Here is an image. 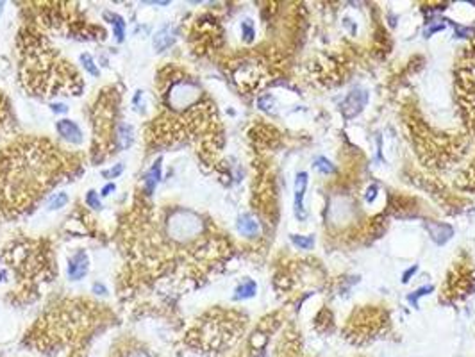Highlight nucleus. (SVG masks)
<instances>
[{"label":"nucleus","mask_w":475,"mask_h":357,"mask_svg":"<svg viewBox=\"0 0 475 357\" xmlns=\"http://www.w3.org/2000/svg\"><path fill=\"white\" fill-rule=\"evenodd\" d=\"M68 195H66L65 191H59V193H54L50 197V200H48V209L50 211H57V209H63V207L68 204Z\"/></svg>","instance_id":"obj_14"},{"label":"nucleus","mask_w":475,"mask_h":357,"mask_svg":"<svg viewBox=\"0 0 475 357\" xmlns=\"http://www.w3.org/2000/svg\"><path fill=\"white\" fill-rule=\"evenodd\" d=\"M257 293V284L252 279L243 281L241 284H238V287L234 289V300H247Z\"/></svg>","instance_id":"obj_11"},{"label":"nucleus","mask_w":475,"mask_h":357,"mask_svg":"<svg viewBox=\"0 0 475 357\" xmlns=\"http://www.w3.org/2000/svg\"><path fill=\"white\" fill-rule=\"evenodd\" d=\"M115 189H117V184H115V182H107L106 186L102 188V191H100V195H102V197H109V195H111V193L115 191Z\"/></svg>","instance_id":"obj_25"},{"label":"nucleus","mask_w":475,"mask_h":357,"mask_svg":"<svg viewBox=\"0 0 475 357\" xmlns=\"http://www.w3.org/2000/svg\"><path fill=\"white\" fill-rule=\"evenodd\" d=\"M416 272H418V264H413L411 268H407V270L402 273V284H407V282L411 281V277H413Z\"/></svg>","instance_id":"obj_23"},{"label":"nucleus","mask_w":475,"mask_h":357,"mask_svg":"<svg viewBox=\"0 0 475 357\" xmlns=\"http://www.w3.org/2000/svg\"><path fill=\"white\" fill-rule=\"evenodd\" d=\"M117 140H118V148H120V150L129 148V146L132 145V141H134V129H132V125L121 123L117 132Z\"/></svg>","instance_id":"obj_12"},{"label":"nucleus","mask_w":475,"mask_h":357,"mask_svg":"<svg viewBox=\"0 0 475 357\" xmlns=\"http://www.w3.org/2000/svg\"><path fill=\"white\" fill-rule=\"evenodd\" d=\"M93 293H97V295H107V289L104 284H100V282H95L93 284Z\"/></svg>","instance_id":"obj_27"},{"label":"nucleus","mask_w":475,"mask_h":357,"mask_svg":"<svg viewBox=\"0 0 475 357\" xmlns=\"http://www.w3.org/2000/svg\"><path fill=\"white\" fill-rule=\"evenodd\" d=\"M308 191V174L298 172L295 177V216L302 221L306 220V209H304V197Z\"/></svg>","instance_id":"obj_5"},{"label":"nucleus","mask_w":475,"mask_h":357,"mask_svg":"<svg viewBox=\"0 0 475 357\" xmlns=\"http://www.w3.org/2000/svg\"><path fill=\"white\" fill-rule=\"evenodd\" d=\"M50 109L54 111V113H66V111H68V107H66L65 104H61V102L50 104Z\"/></svg>","instance_id":"obj_26"},{"label":"nucleus","mask_w":475,"mask_h":357,"mask_svg":"<svg viewBox=\"0 0 475 357\" xmlns=\"http://www.w3.org/2000/svg\"><path fill=\"white\" fill-rule=\"evenodd\" d=\"M241 36L245 43L254 41V38H256V29H254L252 20H243L241 22Z\"/></svg>","instance_id":"obj_17"},{"label":"nucleus","mask_w":475,"mask_h":357,"mask_svg":"<svg viewBox=\"0 0 475 357\" xmlns=\"http://www.w3.org/2000/svg\"><path fill=\"white\" fill-rule=\"evenodd\" d=\"M104 18L109 20V24L115 27V36H117L118 41H121V39H123V31H125V22H123V18H121L120 14L111 13V11H106V13H104Z\"/></svg>","instance_id":"obj_13"},{"label":"nucleus","mask_w":475,"mask_h":357,"mask_svg":"<svg viewBox=\"0 0 475 357\" xmlns=\"http://www.w3.org/2000/svg\"><path fill=\"white\" fill-rule=\"evenodd\" d=\"M173 41H175V33H173V27H170V25H164V27H161L158 33L154 34L152 45H154V48L158 52H163V50H166V48L170 47Z\"/></svg>","instance_id":"obj_9"},{"label":"nucleus","mask_w":475,"mask_h":357,"mask_svg":"<svg viewBox=\"0 0 475 357\" xmlns=\"http://www.w3.org/2000/svg\"><path fill=\"white\" fill-rule=\"evenodd\" d=\"M272 104H274V99H272L270 95H265V97H261V99L257 100V106H259V109H263V111H270Z\"/></svg>","instance_id":"obj_22"},{"label":"nucleus","mask_w":475,"mask_h":357,"mask_svg":"<svg viewBox=\"0 0 475 357\" xmlns=\"http://www.w3.org/2000/svg\"><path fill=\"white\" fill-rule=\"evenodd\" d=\"M315 168H317L318 172H321V174H332L336 170L334 165H332L327 157H318V159L315 161Z\"/></svg>","instance_id":"obj_18"},{"label":"nucleus","mask_w":475,"mask_h":357,"mask_svg":"<svg viewBox=\"0 0 475 357\" xmlns=\"http://www.w3.org/2000/svg\"><path fill=\"white\" fill-rule=\"evenodd\" d=\"M166 230L170 238L175 241H188L198 236L202 230V221L195 213L177 209L170 214L166 221Z\"/></svg>","instance_id":"obj_1"},{"label":"nucleus","mask_w":475,"mask_h":357,"mask_svg":"<svg viewBox=\"0 0 475 357\" xmlns=\"http://www.w3.org/2000/svg\"><path fill=\"white\" fill-rule=\"evenodd\" d=\"M86 204H88L91 209H102V202H100L98 193L95 191V189H89V191L86 193Z\"/></svg>","instance_id":"obj_20"},{"label":"nucleus","mask_w":475,"mask_h":357,"mask_svg":"<svg viewBox=\"0 0 475 357\" xmlns=\"http://www.w3.org/2000/svg\"><path fill=\"white\" fill-rule=\"evenodd\" d=\"M2 7H4V4H2V2H0V14H2Z\"/></svg>","instance_id":"obj_29"},{"label":"nucleus","mask_w":475,"mask_h":357,"mask_svg":"<svg viewBox=\"0 0 475 357\" xmlns=\"http://www.w3.org/2000/svg\"><path fill=\"white\" fill-rule=\"evenodd\" d=\"M127 357H150L147 352H143V350H134V352H131Z\"/></svg>","instance_id":"obj_28"},{"label":"nucleus","mask_w":475,"mask_h":357,"mask_svg":"<svg viewBox=\"0 0 475 357\" xmlns=\"http://www.w3.org/2000/svg\"><path fill=\"white\" fill-rule=\"evenodd\" d=\"M159 178H161V157H158V161L150 166V170L145 175V188H147L149 195L156 189V186L159 184Z\"/></svg>","instance_id":"obj_10"},{"label":"nucleus","mask_w":475,"mask_h":357,"mask_svg":"<svg viewBox=\"0 0 475 357\" xmlns=\"http://www.w3.org/2000/svg\"><path fill=\"white\" fill-rule=\"evenodd\" d=\"M80 63H82L84 70L88 71L89 75H93V77L100 75V70H98V66L95 65L93 57L89 56V54H80Z\"/></svg>","instance_id":"obj_16"},{"label":"nucleus","mask_w":475,"mask_h":357,"mask_svg":"<svg viewBox=\"0 0 475 357\" xmlns=\"http://www.w3.org/2000/svg\"><path fill=\"white\" fill-rule=\"evenodd\" d=\"M366 104H368V93H366V89H361V88L352 89V91L345 97L343 104H341L343 116L347 118V120L356 118L361 111H363Z\"/></svg>","instance_id":"obj_3"},{"label":"nucleus","mask_w":475,"mask_h":357,"mask_svg":"<svg viewBox=\"0 0 475 357\" xmlns=\"http://www.w3.org/2000/svg\"><path fill=\"white\" fill-rule=\"evenodd\" d=\"M429 234H431V240L434 241L436 245H445L454 234V229L448 223H441V221H433V223H427Z\"/></svg>","instance_id":"obj_7"},{"label":"nucleus","mask_w":475,"mask_h":357,"mask_svg":"<svg viewBox=\"0 0 475 357\" xmlns=\"http://www.w3.org/2000/svg\"><path fill=\"white\" fill-rule=\"evenodd\" d=\"M429 293H433V286H424V287H420V289H416V291L411 293V295L407 296V300H409L415 307H418V298L429 295Z\"/></svg>","instance_id":"obj_19"},{"label":"nucleus","mask_w":475,"mask_h":357,"mask_svg":"<svg viewBox=\"0 0 475 357\" xmlns=\"http://www.w3.org/2000/svg\"><path fill=\"white\" fill-rule=\"evenodd\" d=\"M198 88L193 82L188 80H181L170 88L168 93V106L172 109H186L190 107L191 104L198 99Z\"/></svg>","instance_id":"obj_2"},{"label":"nucleus","mask_w":475,"mask_h":357,"mask_svg":"<svg viewBox=\"0 0 475 357\" xmlns=\"http://www.w3.org/2000/svg\"><path fill=\"white\" fill-rule=\"evenodd\" d=\"M123 172V165L121 163H118V165H115V168H111V170H104L102 172V177H106V178H117L118 175Z\"/></svg>","instance_id":"obj_21"},{"label":"nucleus","mask_w":475,"mask_h":357,"mask_svg":"<svg viewBox=\"0 0 475 357\" xmlns=\"http://www.w3.org/2000/svg\"><path fill=\"white\" fill-rule=\"evenodd\" d=\"M236 229L241 236H247V238H256L259 234V221L256 218H252L250 214H241L236 221Z\"/></svg>","instance_id":"obj_8"},{"label":"nucleus","mask_w":475,"mask_h":357,"mask_svg":"<svg viewBox=\"0 0 475 357\" xmlns=\"http://www.w3.org/2000/svg\"><path fill=\"white\" fill-rule=\"evenodd\" d=\"M89 270V257L86 254V250H77L68 261V279L70 281H80V279L88 273Z\"/></svg>","instance_id":"obj_4"},{"label":"nucleus","mask_w":475,"mask_h":357,"mask_svg":"<svg viewBox=\"0 0 475 357\" xmlns=\"http://www.w3.org/2000/svg\"><path fill=\"white\" fill-rule=\"evenodd\" d=\"M377 191H379V188H377V184H372L368 188V191H366V195H364V200L368 204H372L373 202V198L377 197Z\"/></svg>","instance_id":"obj_24"},{"label":"nucleus","mask_w":475,"mask_h":357,"mask_svg":"<svg viewBox=\"0 0 475 357\" xmlns=\"http://www.w3.org/2000/svg\"><path fill=\"white\" fill-rule=\"evenodd\" d=\"M291 241L295 243V247L302 250H311L315 247V238L313 236H298V234H291Z\"/></svg>","instance_id":"obj_15"},{"label":"nucleus","mask_w":475,"mask_h":357,"mask_svg":"<svg viewBox=\"0 0 475 357\" xmlns=\"http://www.w3.org/2000/svg\"><path fill=\"white\" fill-rule=\"evenodd\" d=\"M56 131L59 132L61 138H65L66 141H70L72 145H80L82 143V131L79 129V125L74 122V120H59L56 123Z\"/></svg>","instance_id":"obj_6"}]
</instances>
